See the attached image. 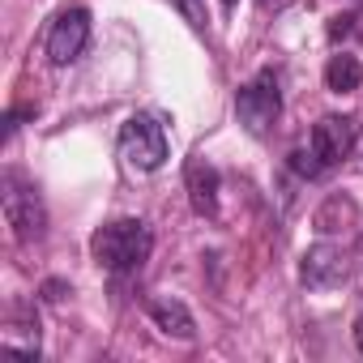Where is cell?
Masks as SVG:
<instances>
[{
    "instance_id": "cell-5",
    "label": "cell",
    "mask_w": 363,
    "mask_h": 363,
    "mask_svg": "<svg viewBox=\"0 0 363 363\" xmlns=\"http://www.w3.org/2000/svg\"><path fill=\"white\" fill-rule=\"evenodd\" d=\"M0 201H5V218H9V227H13V235L22 244L43 235V223H48L43 201H39V193L26 184L22 175H5V193H0Z\"/></svg>"
},
{
    "instance_id": "cell-13",
    "label": "cell",
    "mask_w": 363,
    "mask_h": 363,
    "mask_svg": "<svg viewBox=\"0 0 363 363\" xmlns=\"http://www.w3.org/2000/svg\"><path fill=\"white\" fill-rule=\"evenodd\" d=\"M235 5H240V0H223V9H235Z\"/></svg>"
},
{
    "instance_id": "cell-9",
    "label": "cell",
    "mask_w": 363,
    "mask_h": 363,
    "mask_svg": "<svg viewBox=\"0 0 363 363\" xmlns=\"http://www.w3.org/2000/svg\"><path fill=\"white\" fill-rule=\"evenodd\" d=\"M150 316H154V325H158L167 337H179V342H193V337H197V320H193V312L179 303V299H171V295L154 299V303H150Z\"/></svg>"
},
{
    "instance_id": "cell-12",
    "label": "cell",
    "mask_w": 363,
    "mask_h": 363,
    "mask_svg": "<svg viewBox=\"0 0 363 363\" xmlns=\"http://www.w3.org/2000/svg\"><path fill=\"white\" fill-rule=\"evenodd\" d=\"M354 346H359V354H363V316L354 320Z\"/></svg>"
},
{
    "instance_id": "cell-8",
    "label": "cell",
    "mask_w": 363,
    "mask_h": 363,
    "mask_svg": "<svg viewBox=\"0 0 363 363\" xmlns=\"http://www.w3.org/2000/svg\"><path fill=\"white\" fill-rule=\"evenodd\" d=\"M184 184H189L193 214H197V218H214V214H218V189H223L218 167L206 162V158H193V162L184 167Z\"/></svg>"
},
{
    "instance_id": "cell-6",
    "label": "cell",
    "mask_w": 363,
    "mask_h": 363,
    "mask_svg": "<svg viewBox=\"0 0 363 363\" xmlns=\"http://www.w3.org/2000/svg\"><path fill=\"white\" fill-rule=\"evenodd\" d=\"M354 137H359V120L354 116H320L316 128H312V137H308V150L329 171V167H337L354 150Z\"/></svg>"
},
{
    "instance_id": "cell-7",
    "label": "cell",
    "mask_w": 363,
    "mask_h": 363,
    "mask_svg": "<svg viewBox=\"0 0 363 363\" xmlns=\"http://www.w3.org/2000/svg\"><path fill=\"white\" fill-rule=\"evenodd\" d=\"M346 278V252L337 244H312L299 265V282L308 291H329Z\"/></svg>"
},
{
    "instance_id": "cell-10",
    "label": "cell",
    "mask_w": 363,
    "mask_h": 363,
    "mask_svg": "<svg viewBox=\"0 0 363 363\" xmlns=\"http://www.w3.org/2000/svg\"><path fill=\"white\" fill-rule=\"evenodd\" d=\"M359 82H363V65H359V56H350V52L329 56V65H325V86H329L333 94H354Z\"/></svg>"
},
{
    "instance_id": "cell-1",
    "label": "cell",
    "mask_w": 363,
    "mask_h": 363,
    "mask_svg": "<svg viewBox=\"0 0 363 363\" xmlns=\"http://www.w3.org/2000/svg\"><path fill=\"white\" fill-rule=\"evenodd\" d=\"M150 252H154V235L141 218H116L90 235V257L107 274H137L150 261Z\"/></svg>"
},
{
    "instance_id": "cell-4",
    "label": "cell",
    "mask_w": 363,
    "mask_h": 363,
    "mask_svg": "<svg viewBox=\"0 0 363 363\" xmlns=\"http://www.w3.org/2000/svg\"><path fill=\"white\" fill-rule=\"evenodd\" d=\"M43 48H48V60H52L56 69L82 60V52L90 48V9H86V5L60 9L56 22L48 26V43H43Z\"/></svg>"
},
{
    "instance_id": "cell-14",
    "label": "cell",
    "mask_w": 363,
    "mask_h": 363,
    "mask_svg": "<svg viewBox=\"0 0 363 363\" xmlns=\"http://www.w3.org/2000/svg\"><path fill=\"white\" fill-rule=\"evenodd\" d=\"M265 5H269V0H265Z\"/></svg>"
},
{
    "instance_id": "cell-2",
    "label": "cell",
    "mask_w": 363,
    "mask_h": 363,
    "mask_svg": "<svg viewBox=\"0 0 363 363\" xmlns=\"http://www.w3.org/2000/svg\"><path fill=\"white\" fill-rule=\"evenodd\" d=\"M120 158L133 171H141V175H150V171H158L167 162V133H162L158 116L137 111V116L124 120V128H120Z\"/></svg>"
},
{
    "instance_id": "cell-11",
    "label": "cell",
    "mask_w": 363,
    "mask_h": 363,
    "mask_svg": "<svg viewBox=\"0 0 363 363\" xmlns=\"http://www.w3.org/2000/svg\"><path fill=\"white\" fill-rule=\"evenodd\" d=\"M179 9H184L189 18H193V26H206V18H201V9H197V0H175Z\"/></svg>"
},
{
    "instance_id": "cell-3",
    "label": "cell",
    "mask_w": 363,
    "mask_h": 363,
    "mask_svg": "<svg viewBox=\"0 0 363 363\" xmlns=\"http://www.w3.org/2000/svg\"><path fill=\"white\" fill-rule=\"evenodd\" d=\"M235 116H240V124H244L252 137H265V133L278 124V116H282V90H278V77H274L269 69H261L252 82L240 86V94H235Z\"/></svg>"
}]
</instances>
